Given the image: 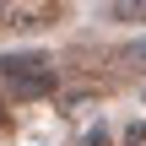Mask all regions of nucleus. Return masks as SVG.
I'll list each match as a JSON object with an SVG mask.
<instances>
[{"label":"nucleus","mask_w":146,"mask_h":146,"mask_svg":"<svg viewBox=\"0 0 146 146\" xmlns=\"http://www.w3.org/2000/svg\"><path fill=\"white\" fill-rule=\"evenodd\" d=\"M60 87V70L43 49H22V54H5L0 60V98L11 103H33V98H49Z\"/></svg>","instance_id":"f257e3e1"},{"label":"nucleus","mask_w":146,"mask_h":146,"mask_svg":"<svg viewBox=\"0 0 146 146\" xmlns=\"http://www.w3.org/2000/svg\"><path fill=\"white\" fill-rule=\"evenodd\" d=\"M0 22H11V27H54V22H65V5L60 0H11V5H0Z\"/></svg>","instance_id":"f03ea898"},{"label":"nucleus","mask_w":146,"mask_h":146,"mask_svg":"<svg viewBox=\"0 0 146 146\" xmlns=\"http://www.w3.org/2000/svg\"><path fill=\"white\" fill-rule=\"evenodd\" d=\"M114 60H119V65H130V70H146V38L119 43V49H114Z\"/></svg>","instance_id":"7ed1b4c3"},{"label":"nucleus","mask_w":146,"mask_h":146,"mask_svg":"<svg viewBox=\"0 0 146 146\" xmlns=\"http://www.w3.org/2000/svg\"><path fill=\"white\" fill-rule=\"evenodd\" d=\"M108 22H146V0H114Z\"/></svg>","instance_id":"20e7f679"},{"label":"nucleus","mask_w":146,"mask_h":146,"mask_svg":"<svg viewBox=\"0 0 146 146\" xmlns=\"http://www.w3.org/2000/svg\"><path fill=\"white\" fill-rule=\"evenodd\" d=\"M125 146H146V125H130L125 130Z\"/></svg>","instance_id":"39448f33"}]
</instances>
